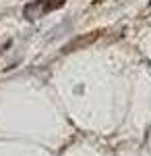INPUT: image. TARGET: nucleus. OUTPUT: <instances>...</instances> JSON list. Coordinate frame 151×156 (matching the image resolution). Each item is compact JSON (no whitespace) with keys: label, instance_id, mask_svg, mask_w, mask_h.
Masks as SVG:
<instances>
[{"label":"nucleus","instance_id":"4","mask_svg":"<svg viewBox=\"0 0 151 156\" xmlns=\"http://www.w3.org/2000/svg\"><path fill=\"white\" fill-rule=\"evenodd\" d=\"M149 6H151V0H149Z\"/></svg>","mask_w":151,"mask_h":156},{"label":"nucleus","instance_id":"2","mask_svg":"<svg viewBox=\"0 0 151 156\" xmlns=\"http://www.w3.org/2000/svg\"><path fill=\"white\" fill-rule=\"evenodd\" d=\"M44 2H46V0H33V2L25 4V9H23L25 19H27V21H33L37 17H42V15H44Z\"/></svg>","mask_w":151,"mask_h":156},{"label":"nucleus","instance_id":"3","mask_svg":"<svg viewBox=\"0 0 151 156\" xmlns=\"http://www.w3.org/2000/svg\"><path fill=\"white\" fill-rule=\"evenodd\" d=\"M66 0H46L44 2V12H50V11H58L60 6H64Z\"/></svg>","mask_w":151,"mask_h":156},{"label":"nucleus","instance_id":"1","mask_svg":"<svg viewBox=\"0 0 151 156\" xmlns=\"http://www.w3.org/2000/svg\"><path fill=\"white\" fill-rule=\"evenodd\" d=\"M99 36H102V31H99V29H95V31H87V34H83V36L72 37L69 44H64L62 54H70V52H75V50L87 48V46H91V44H93V42H95Z\"/></svg>","mask_w":151,"mask_h":156}]
</instances>
